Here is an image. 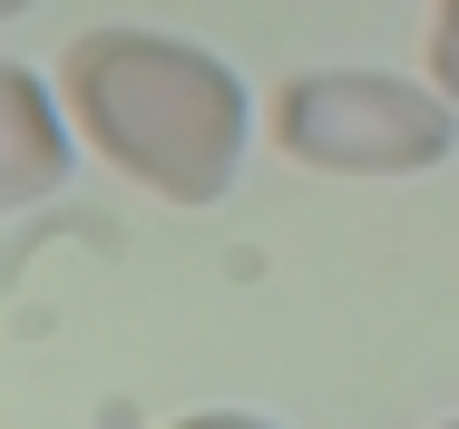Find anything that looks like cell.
I'll list each match as a JSON object with an SVG mask.
<instances>
[{"mask_svg": "<svg viewBox=\"0 0 459 429\" xmlns=\"http://www.w3.org/2000/svg\"><path fill=\"white\" fill-rule=\"evenodd\" d=\"M59 98L79 147H98L127 185L167 205H215L255 137L245 79L177 30H79L59 49Z\"/></svg>", "mask_w": 459, "mask_h": 429, "instance_id": "6da1fadb", "label": "cell"}, {"mask_svg": "<svg viewBox=\"0 0 459 429\" xmlns=\"http://www.w3.org/2000/svg\"><path fill=\"white\" fill-rule=\"evenodd\" d=\"M274 147L313 176H420L459 147V98L391 69H293L274 88Z\"/></svg>", "mask_w": 459, "mask_h": 429, "instance_id": "7a4b0ae2", "label": "cell"}, {"mask_svg": "<svg viewBox=\"0 0 459 429\" xmlns=\"http://www.w3.org/2000/svg\"><path fill=\"white\" fill-rule=\"evenodd\" d=\"M69 98H49L39 69H10L0 59V215H30L39 195L69 185V157H79V127H59Z\"/></svg>", "mask_w": 459, "mask_h": 429, "instance_id": "3957f363", "label": "cell"}, {"mask_svg": "<svg viewBox=\"0 0 459 429\" xmlns=\"http://www.w3.org/2000/svg\"><path fill=\"white\" fill-rule=\"evenodd\" d=\"M430 79L459 98V30H430Z\"/></svg>", "mask_w": 459, "mask_h": 429, "instance_id": "277c9868", "label": "cell"}, {"mask_svg": "<svg viewBox=\"0 0 459 429\" xmlns=\"http://www.w3.org/2000/svg\"><path fill=\"white\" fill-rule=\"evenodd\" d=\"M167 429H283V420H255V410H195V420H167Z\"/></svg>", "mask_w": 459, "mask_h": 429, "instance_id": "5b68a950", "label": "cell"}, {"mask_svg": "<svg viewBox=\"0 0 459 429\" xmlns=\"http://www.w3.org/2000/svg\"><path fill=\"white\" fill-rule=\"evenodd\" d=\"M430 30H459V0H440V20H430Z\"/></svg>", "mask_w": 459, "mask_h": 429, "instance_id": "8992f818", "label": "cell"}, {"mask_svg": "<svg viewBox=\"0 0 459 429\" xmlns=\"http://www.w3.org/2000/svg\"><path fill=\"white\" fill-rule=\"evenodd\" d=\"M20 10H30V0H0V20H20Z\"/></svg>", "mask_w": 459, "mask_h": 429, "instance_id": "52a82bcc", "label": "cell"}, {"mask_svg": "<svg viewBox=\"0 0 459 429\" xmlns=\"http://www.w3.org/2000/svg\"><path fill=\"white\" fill-rule=\"evenodd\" d=\"M450 429H459V420H450Z\"/></svg>", "mask_w": 459, "mask_h": 429, "instance_id": "ba28073f", "label": "cell"}]
</instances>
